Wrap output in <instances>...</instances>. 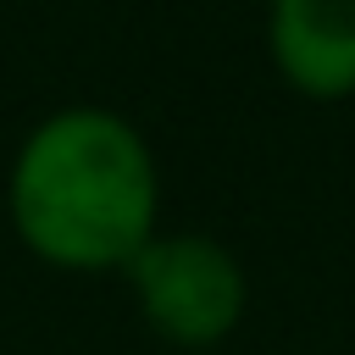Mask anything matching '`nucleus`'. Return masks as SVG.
I'll return each instance as SVG.
<instances>
[{
    "instance_id": "nucleus-1",
    "label": "nucleus",
    "mask_w": 355,
    "mask_h": 355,
    "mask_svg": "<svg viewBox=\"0 0 355 355\" xmlns=\"http://www.w3.org/2000/svg\"><path fill=\"white\" fill-rule=\"evenodd\" d=\"M155 155L144 133L105 105L39 116L6 172L17 244L55 272L128 266L155 239Z\"/></svg>"
},
{
    "instance_id": "nucleus-2",
    "label": "nucleus",
    "mask_w": 355,
    "mask_h": 355,
    "mask_svg": "<svg viewBox=\"0 0 355 355\" xmlns=\"http://www.w3.org/2000/svg\"><path fill=\"white\" fill-rule=\"evenodd\" d=\"M144 322L172 344H216L233 333L244 311V272L239 261L200 233H155L128 266Z\"/></svg>"
},
{
    "instance_id": "nucleus-3",
    "label": "nucleus",
    "mask_w": 355,
    "mask_h": 355,
    "mask_svg": "<svg viewBox=\"0 0 355 355\" xmlns=\"http://www.w3.org/2000/svg\"><path fill=\"white\" fill-rule=\"evenodd\" d=\"M272 55L305 94H349L355 0H272Z\"/></svg>"
}]
</instances>
